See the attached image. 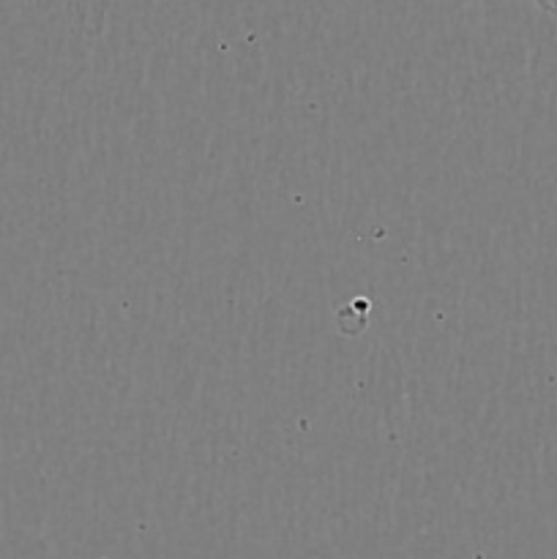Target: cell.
<instances>
[{"label":"cell","mask_w":557,"mask_h":559,"mask_svg":"<svg viewBox=\"0 0 557 559\" xmlns=\"http://www.w3.org/2000/svg\"><path fill=\"white\" fill-rule=\"evenodd\" d=\"M535 5H538L541 11H546V14H555L557 16V0H533Z\"/></svg>","instance_id":"cell-1"}]
</instances>
